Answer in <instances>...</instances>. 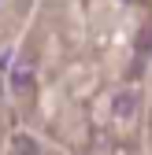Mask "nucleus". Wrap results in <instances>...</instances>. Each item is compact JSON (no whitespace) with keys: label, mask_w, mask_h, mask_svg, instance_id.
Wrapping results in <instances>:
<instances>
[{"label":"nucleus","mask_w":152,"mask_h":155,"mask_svg":"<svg viewBox=\"0 0 152 155\" xmlns=\"http://www.w3.org/2000/svg\"><path fill=\"white\" fill-rule=\"evenodd\" d=\"M137 92H115V114L119 118H130V114H137Z\"/></svg>","instance_id":"1"},{"label":"nucleus","mask_w":152,"mask_h":155,"mask_svg":"<svg viewBox=\"0 0 152 155\" xmlns=\"http://www.w3.org/2000/svg\"><path fill=\"white\" fill-rule=\"evenodd\" d=\"M11 148H15V155H45V151H41V144H37L30 133H15Z\"/></svg>","instance_id":"2"},{"label":"nucleus","mask_w":152,"mask_h":155,"mask_svg":"<svg viewBox=\"0 0 152 155\" xmlns=\"http://www.w3.org/2000/svg\"><path fill=\"white\" fill-rule=\"evenodd\" d=\"M11 85H15V89H30V85H33L30 70H15V74H11Z\"/></svg>","instance_id":"3"},{"label":"nucleus","mask_w":152,"mask_h":155,"mask_svg":"<svg viewBox=\"0 0 152 155\" xmlns=\"http://www.w3.org/2000/svg\"><path fill=\"white\" fill-rule=\"evenodd\" d=\"M0 96H4V92H0Z\"/></svg>","instance_id":"4"}]
</instances>
